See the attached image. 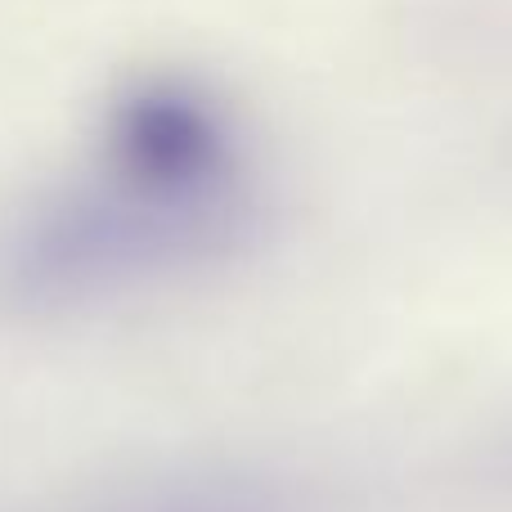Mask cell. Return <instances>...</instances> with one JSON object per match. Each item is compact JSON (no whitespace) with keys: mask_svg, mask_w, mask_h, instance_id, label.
<instances>
[{"mask_svg":"<svg viewBox=\"0 0 512 512\" xmlns=\"http://www.w3.org/2000/svg\"><path fill=\"white\" fill-rule=\"evenodd\" d=\"M252 221L256 198L171 189L95 153L0 243V301L23 315L104 306L230 256Z\"/></svg>","mask_w":512,"mask_h":512,"instance_id":"1","label":"cell"},{"mask_svg":"<svg viewBox=\"0 0 512 512\" xmlns=\"http://www.w3.org/2000/svg\"><path fill=\"white\" fill-rule=\"evenodd\" d=\"M117 512H270V504L248 486L212 481V486L162 490V495H149V499H140V504L117 508Z\"/></svg>","mask_w":512,"mask_h":512,"instance_id":"2","label":"cell"}]
</instances>
